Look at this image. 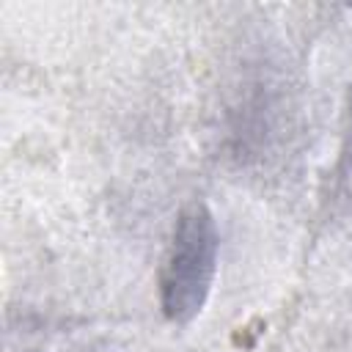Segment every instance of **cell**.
Returning a JSON list of instances; mask_svg holds the SVG:
<instances>
[{"label":"cell","mask_w":352,"mask_h":352,"mask_svg":"<svg viewBox=\"0 0 352 352\" xmlns=\"http://www.w3.org/2000/svg\"><path fill=\"white\" fill-rule=\"evenodd\" d=\"M217 258V234L209 212L192 206L182 214L162 270V311L173 322H187L201 311Z\"/></svg>","instance_id":"cell-1"}]
</instances>
